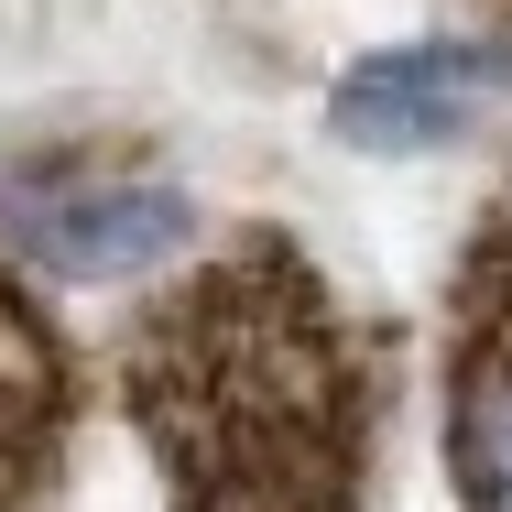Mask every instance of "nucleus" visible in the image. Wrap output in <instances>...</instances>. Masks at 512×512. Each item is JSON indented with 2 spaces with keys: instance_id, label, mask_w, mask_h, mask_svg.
Masks as SVG:
<instances>
[{
  "instance_id": "f257e3e1",
  "label": "nucleus",
  "mask_w": 512,
  "mask_h": 512,
  "mask_svg": "<svg viewBox=\"0 0 512 512\" xmlns=\"http://www.w3.org/2000/svg\"><path fill=\"white\" fill-rule=\"evenodd\" d=\"M120 404L164 469V512H360L382 349L295 240L251 229L142 306Z\"/></svg>"
},
{
  "instance_id": "f03ea898",
  "label": "nucleus",
  "mask_w": 512,
  "mask_h": 512,
  "mask_svg": "<svg viewBox=\"0 0 512 512\" xmlns=\"http://www.w3.org/2000/svg\"><path fill=\"white\" fill-rule=\"evenodd\" d=\"M197 240V207L164 175H99V164H55L0 186V251L44 284H131L153 262H175Z\"/></svg>"
},
{
  "instance_id": "7ed1b4c3",
  "label": "nucleus",
  "mask_w": 512,
  "mask_h": 512,
  "mask_svg": "<svg viewBox=\"0 0 512 512\" xmlns=\"http://www.w3.org/2000/svg\"><path fill=\"white\" fill-rule=\"evenodd\" d=\"M447 480L469 512H512V186L458 273V349H447Z\"/></svg>"
},
{
  "instance_id": "20e7f679",
  "label": "nucleus",
  "mask_w": 512,
  "mask_h": 512,
  "mask_svg": "<svg viewBox=\"0 0 512 512\" xmlns=\"http://www.w3.org/2000/svg\"><path fill=\"white\" fill-rule=\"evenodd\" d=\"M512 88V44H469V33H436V44H393V55H360L327 99V131L349 153H425V142H458L480 109Z\"/></svg>"
},
{
  "instance_id": "39448f33",
  "label": "nucleus",
  "mask_w": 512,
  "mask_h": 512,
  "mask_svg": "<svg viewBox=\"0 0 512 512\" xmlns=\"http://www.w3.org/2000/svg\"><path fill=\"white\" fill-rule=\"evenodd\" d=\"M66 414H77L66 349H55V327L33 306L22 262L0 251V512H44L55 458H66Z\"/></svg>"
}]
</instances>
